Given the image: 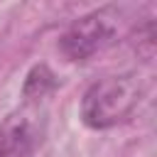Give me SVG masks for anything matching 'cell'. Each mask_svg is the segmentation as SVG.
I'll return each instance as SVG.
<instances>
[{
	"label": "cell",
	"instance_id": "cell-4",
	"mask_svg": "<svg viewBox=\"0 0 157 157\" xmlns=\"http://www.w3.org/2000/svg\"><path fill=\"white\" fill-rule=\"evenodd\" d=\"M56 88V76L49 71V66H44V64H39V66H34L29 74H27V78H25V86H22V98L27 101V103H39L47 93H52Z\"/></svg>",
	"mask_w": 157,
	"mask_h": 157
},
{
	"label": "cell",
	"instance_id": "cell-2",
	"mask_svg": "<svg viewBox=\"0 0 157 157\" xmlns=\"http://www.w3.org/2000/svg\"><path fill=\"white\" fill-rule=\"evenodd\" d=\"M118 10L101 7L76 17L59 37V52L69 61H88L118 39Z\"/></svg>",
	"mask_w": 157,
	"mask_h": 157
},
{
	"label": "cell",
	"instance_id": "cell-3",
	"mask_svg": "<svg viewBox=\"0 0 157 157\" xmlns=\"http://www.w3.org/2000/svg\"><path fill=\"white\" fill-rule=\"evenodd\" d=\"M44 137V120L32 110H17L0 123V157H32Z\"/></svg>",
	"mask_w": 157,
	"mask_h": 157
},
{
	"label": "cell",
	"instance_id": "cell-1",
	"mask_svg": "<svg viewBox=\"0 0 157 157\" xmlns=\"http://www.w3.org/2000/svg\"><path fill=\"white\" fill-rule=\"evenodd\" d=\"M142 101V83L132 74H115L93 81L81 96V123L91 130H110L132 118Z\"/></svg>",
	"mask_w": 157,
	"mask_h": 157
}]
</instances>
